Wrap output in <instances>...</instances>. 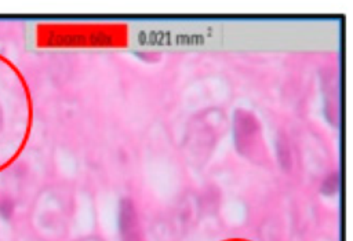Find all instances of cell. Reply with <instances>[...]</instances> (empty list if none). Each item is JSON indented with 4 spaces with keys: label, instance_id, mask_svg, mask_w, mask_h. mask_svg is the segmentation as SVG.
Here are the masks:
<instances>
[{
    "label": "cell",
    "instance_id": "obj_1",
    "mask_svg": "<svg viewBox=\"0 0 353 241\" xmlns=\"http://www.w3.org/2000/svg\"><path fill=\"white\" fill-rule=\"evenodd\" d=\"M120 234L121 241H142L137 213L131 201L124 200L120 205Z\"/></svg>",
    "mask_w": 353,
    "mask_h": 241
},
{
    "label": "cell",
    "instance_id": "obj_2",
    "mask_svg": "<svg viewBox=\"0 0 353 241\" xmlns=\"http://www.w3.org/2000/svg\"><path fill=\"white\" fill-rule=\"evenodd\" d=\"M83 241H98V240H95V238H87V240H83Z\"/></svg>",
    "mask_w": 353,
    "mask_h": 241
}]
</instances>
